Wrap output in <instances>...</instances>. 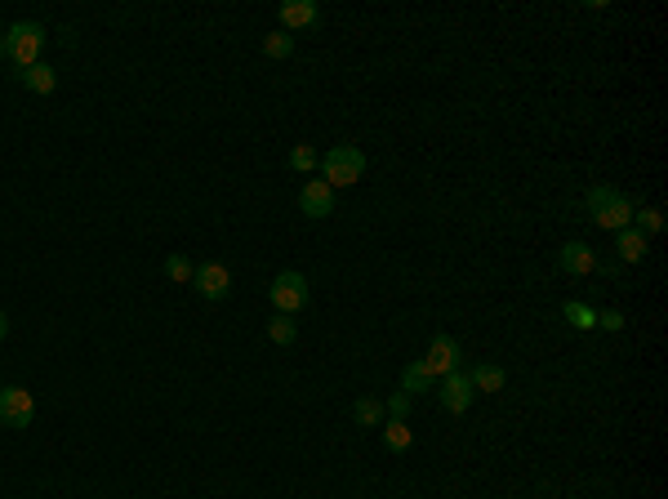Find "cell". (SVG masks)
I'll use <instances>...</instances> for the list:
<instances>
[{
  "label": "cell",
  "instance_id": "obj_26",
  "mask_svg": "<svg viewBox=\"0 0 668 499\" xmlns=\"http://www.w3.org/2000/svg\"><path fill=\"white\" fill-rule=\"evenodd\" d=\"M4 335H9V317L0 312V339H4Z\"/></svg>",
  "mask_w": 668,
  "mask_h": 499
},
{
  "label": "cell",
  "instance_id": "obj_11",
  "mask_svg": "<svg viewBox=\"0 0 668 499\" xmlns=\"http://www.w3.org/2000/svg\"><path fill=\"white\" fill-rule=\"evenodd\" d=\"M31 94H54V85H58V72L54 67H45V63H31V67H22V76H18Z\"/></svg>",
  "mask_w": 668,
  "mask_h": 499
},
{
  "label": "cell",
  "instance_id": "obj_22",
  "mask_svg": "<svg viewBox=\"0 0 668 499\" xmlns=\"http://www.w3.org/2000/svg\"><path fill=\"white\" fill-rule=\"evenodd\" d=\"M352 415H357V424H366V428H370V424H379V415H384V406H379L375 397H361V401L352 406Z\"/></svg>",
  "mask_w": 668,
  "mask_h": 499
},
{
  "label": "cell",
  "instance_id": "obj_2",
  "mask_svg": "<svg viewBox=\"0 0 668 499\" xmlns=\"http://www.w3.org/2000/svg\"><path fill=\"white\" fill-rule=\"evenodd\" d=\"M321 174H325L330 188H352L366 174V152L352 147V143H339V147H330L321 156Z\"/></svg>",
  "mask_w": 668,
  "mask_h": 499
},
{
  "label": "cell",
  "instance_id": "obj_23",
  "mask_svg": "<svg viewBox=\"0 0 668 499\" xmlns=\"http://www.w3.org/2000/svg\"><path fill=\"white\" fill-rule=\"evenodd\" d=\"M388 415H393L397 424H405V415H410V392H397V397L388 401Z\"/></svg>",
  "mask_w": 668,
  "mask_h": 499
},
{
  "label": "cell",
  "instance_id": "obj_6",
  "mask_svg": "<svg viewBox=\"0 0 668 499\" xmlns=\"http://www.w3.org/2000/svg\"><path fill=\"white\" fill-rule=\"evenodd\" d=\"M192 285L201 290V299L223 303V299L232 294V272H228L223 263H201V267H196V276H192Z\"/></svg>",
  "mask_w": 668,
  "mask_h": 499
},
{
  "label": "cell",
  "instance_id": "obj_14",
  "mask_svg": "<svg viewBox=\"0 0 668 499\" xmlns=\"http://www.w3.org/2000/svg\"><path fill=\"white\" fill-rule=\"evenodd\" d=\"M428 383H432V374H428V366H423V357L419 362H410L405 371H401V392H428Z\"/></svg>",
  "mask_w": 668,
  "mask_h": 499
},
{
  "label": "cell",
  "instance_id": "obj_1",
  "mask_svg": "<svg viewBox=\"0 0 668 499\" xmlns=\"http://www.w3.org/2000/svg\"><path fill=\"white\" fill-rule=\"evenodd\" d=\"M588 214H593V223H597L602 232H624L638 210H633V201H629L620 188H593V192H588Z\"/></svg>",
  "mask_w": 668,
  "mask_h": 499
},
{
  "label": "cell",
  "instance_id": "obj_8",
  "mask_svg": "<svg viewBox=\"0 0 668 499\" xmlns=\"http://www.w3.org/2000/svg\"><path fill=\"white\" fill-rule=\"evenodd\" d=\"M459 357H464V353H459V344H455L450 335H437V339L428 344V357H423V366H428V374H432V379H437V374L446 379V374L459 371Z\"/></svg>",
  "mask_w": 668,
  "mask_h": 499
},
{
  "label": "cell",
  "instance_id": "obj_5",
  "mask_svg": "<svg viewBox=\"0 0 668 499\" xmlns=\"http://www.w3.org/2000/svg\"><path fill=\"white\" fill-rule=\"evenodd\" d=\"M31 419H36V397L18 383L0 388V424L4 428H27Z\"/></svg>",
  "mask_w": 668,
  "mask_h": 499
},
{
  "label": "cell",
  "instance_id": "obj_18",
  "mask_svg": "<svg viewBox=\"0 0 668 499\" xmlns=\"http://www.w3.org/2000/svg\"><path fill=\"white\" fill-rule=\"evenodd\" d=\"M566 321H570L575 330H593V326H597V312H593L588 303H566Z\"/></svg>",
  "mask_w": 668,
  "mask_h": 499
},
{
  "label": "cell",
  "instance_id": "obj_24",
  "mask_svg": "<svg viewBox=\"0 0 668 499\" xmlns=\"http://www.w3.org/2000/svg\"><path fill=\"white\" fill-rule=\"evenodd\" d=\"M638 223H642L646 232H660V228H664V219H660V210H642V214H638Z\"/></svg>",
  "mask_w": 668,
  "mask_h": 499
},
{
  "label": "cell",
  "instance_id": "obj_27",
  "mask_svg": "<svg viewBox=\"0 0 668 499\" xmlns=\"http://www.w3.org/2000/svg\"><path fill=\"white\" fill-rule=\"evenodd\" d=\"M0 58H4V36H0Z\"/></svg>",
  "mask_w": 668,
  "mask_h": 499
},
{
  "label": "cell",
  "instance_id": "obj_16",
  "mask_svg": "<svg viewBox=\"0 0 668 499\" xmlns=\"http://www.w3.org/2000/svg\"><path fill=\"white\" fill-rule=\"evenodd\" d=\"M264 54L267 58H290V54H294V36H290V31H267Z\"/></svg>",
  "mask_w": 668,
  "mask_h": 499
},
{
  "label": "cell",
  "instance_id": "obj_19",
  "mask_svg": "<svg viewBox=\"0 0 668 499\" xmlns=\"http://www.w3.org/2000/svg\"><path fill=\"white\" fill-rule=\"evenodd\" d=\"M317 147H308V143H299L294 152H290V170H299V174H308V170H317Z\"/></svg>",
  "mask_w": 668,
  "mask_h": 499
},
{
  "label": "cell",
  "instance_id": "obj_25",
  "mask_svg": "<svg viewBox=\"0 0 668 499\" xmlns=\"http://www.w3.org/2000/svg\"><path fill=\"white\" fill-rule=\"evenodd\" d=\"M597 326H606V330H620V326H624V317H620V312H597Z\"/></svg>",
  "mask_w": 668,
  "mask_h": 499
},
{
  "label": "cell",
  "instance_id": "obj_13",
  "mask_svg": "<svg viewBox=\"0 0 668 499\" xmlns=\"http://www.w3.org/2000/svg\"><path fill=\"white\" fill-rule=\"evenodd\" d=\"M615 250L624 263H638V258H646V237L638 228H624V232H615Z\"/></svg>",
  "mask_w": 668,
  "mask_h": 499
},
{
  "label": "cell",
  "instance_id": "obj_15",
  "mask_svg": "<svg viewBox=\"0 0 668 499\" xmlns=\"http://www.w3.org/2000/svg\"><path fill=\"white\" fill-rule=\"evenodd\" d=\"M468 379H473V388H477V392H499L508 374L499 371V366H477V371L468 374Z\"/></svg>",
  "mask_w": 668,
  "mask_h": 499
},
{
  "label": "cell",
  "instance_id": "obj_7",
  "mask_svg": "<svg viewBox=\"0 0 668 499\" xmlns=\"http://www.w3.org/2000/svg\"><path fill=\"white\" fill-rule=\"evenodd\" d=\"M299 210H303L308 219H325V214H334V188H330L325 179H308L303 192H299Z\"/></svg>",
  "mask_w": 668,
  "mask_h": 499
},
{
  "label": "cell",
  "instance_id": "obj_9",
  "mask_svg": "<svg viewBox=\"0 0 668 499\" xmlns=\"http://www.w3.org/2000/svg\"><path fill=\"white\" fill-rule=\"evenodd\" d=\"M473 397H477V388H473V379H468L464 371H455V374L441 379V406H446L450 415H464V410L473 406Z\"/></svg>",
  "mask_w": 668,
  "mask_h": 499
},
{
  "label": "cell",
  "instance_id": "obj_12",
  "mask_svg": "<svg viewBox=\"0 0 668 499\" xmlns=\"http://www.w3.org/2000/svg\"><path fill=\"white\" fill-rule=\"evenodd\" d=\"M281 22H285V31L290 27H308V22H317V4L312 0H285L281 4Z\"/></svg>",
  "mask_w": 668,
  "mask_h": 499
},
{
  "label": "cell",
  "instance_id": "obj_20",
  "mask_svg": "<svg viewBox=\"0 0 668 499\" xmlns=\"http://www.w3.org/2000/svg\"><path fill=\"white\" fill-rule=\"evenodd\" d=\"M165 276L183 285V281H192V276H196V267H192V263H187L183 254H169V258H165Z\"/></svg>",
  "mask_w": 668,
  "mask_h": 499
},
{
  "label": "cell",
  "instance_id": "obj_21",
  "mask_svg": "<svg viewBox=\"0 0 668 499\" xmlns=\"http://www.w3.org/2000/svg\"><path fill=\"white\" fill-rule=\"evenodd\" d=\"M384 446H388V451H410V428L397 424V419H388V428H384Z\"/></svg>",
  "mask_w": 668,
  "mask_h": 499
},
{
  "label": "cell",
  "instance_id": "obj_17",
  "mask_svg": "<svg viewBox=\"0 0 668 499\" xmlns=\"http://www.w3.org/2000/svg\"><path fill=\"white\" fill-rule=\"evenodd\" d=\"M294 335H299V326H294L290 317L276 312V317L267 321V339H272V344H294Z\"/></svg>",
  "mask_w": 668,
  "mask_h": 499
},
{
  "label": "cell",
  "instance_id": "obj_3",
  "mask_svg": "<svg viewBox=\"0 0 668 499\" xmlns=\"http://www.w3.org/2000/svg\"><path fill=\"white\" fill-rule=\"evenodd\" d=\"M40 49H45V27L40 22H13L4 31V58H13L18 67L40 63Z\"/></svg>",
  "mask_w": 668,
  "mask_h": 499
},
{
  "label": "cell",
  "instance_id": "obj_10",
  "mask_svg": "<svg viewBox=\"0 0 668 499\" xmlns=\"http://www.w3.org/2000/svg\"><path fill=\"white\" fill-rule=\"evenodd\" d=\"M561 272H570V276H588L593 267H597V258H593V250L584 246V241H570V246H561Z\"/></svg>",
  "mask_w": 668,
  "mask_h": 499
},
{
  "label": "cell",
  "instance_id": "obj_4",
  "mask_svg": "<svg viewBox=\"0 0 668 499\" xmlns=\"http://www.w3.org/2000/svg\"><path fill=\"white\" fill-rule=\"evenodd\" d=\"M267 294H272V308L281 317H294L308 303V276L303 272H276L272 285H267Z\"/></svg>",
  "mask_w": 668,
  "mask_h": 499
}]
</instances>
